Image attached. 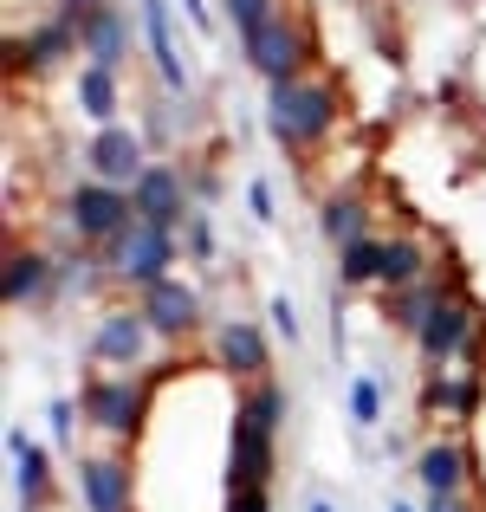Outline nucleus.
I'll return each instance as SVG.
<instances>
[{
  "label": "nucleus",
  "instance_id": "f257e3e1",
  "mask_svg": "<svg viewBox=\"0 0 486 512\" xmlns=\"http://www.w3.org/2000/svg\"><path fill=\"white\" fill-rule=\"evenodd\" d=\"M266 130L286 156H312L337 130V91L324 78H292V85H266Z\"/></svg>",
  "mask_w": 486,
  "mask_h": 512
},
{
  "label": "nucleus",
  "instance_id": "f03ea898",
  "mask_svg": "<svg viewBox=\"0 0 486 512\" xmlns=\"http://www.w3.org/2000/svg\"><path fill=\"white\" fill-rule=\"evenodd\" d=\"M175 260H182V234H175V227H156V221H130L124 234L104 247L111 286H137V292L162 286V279L175 273Z\"/></svg>",
  "mask_w": 486,
  "mask_h": 512
},
{
  "label": "nucleus",
  "instance_id": "7ed1b4c3",
  "mask_svg": "<svg viewBox=\"0 0 486 512\" xmlns=\"http://www.w3.org/2000/svg\"><path fill=\"white\" fill-rule=\"evenodd\" d=\"M273 441H279V428L247 396H234V422H227V493H273V467H279Z\"/></svg>",
  "mask_w": 486,
  "mask_h": 512
},
{
  "label": "nucleus",
  "instance_id": "20e7f679",
  "mask_svg": "<svg viewBox=\"0 0 486 512\" xmlns=\"http://www.w3.org/2000/svg\"><path fill=\"white\" fill-rule=\"evenodd\" d=\"M78 415H85L98 435L111 441H137L143 415H150V376H111L98 370L85 389H78Z\"/></svg>",
  "mask_w": 486,
  "mask_h": 512
},
{
  "label": "nucleus",
  "instance_id": "39448f33",
  "mask_svg": "<svg viewBox=\"0 0 486 512\" xmlns=\"http://www.w3.org/2000/svg\"><path fill=\"white\" fill-rule=\"evenodd\" d=\"M415 350H422L428 370H454V363H467V370H480V312L467 292H448V299L428 312V325L415 331Z\"/></svg>",
  "mask_w": 486,
  "mask_h": 512
},
{
  "label": "nucleus",
  "instance_id": "423d86ee",
  "mask_svg": "<svg viewBox=\"0 0 486 512\" xmlns=\"http://www.w3.org/2000/svg\"><path fill=\"white\" fill-rule=\"evenodd\" d=\"M240 59H247L266 85H292V78H305V65H312V26H305L299 13L279 7L260 33L240 39Z\"/></svg>",
  "mask_w": 486,
  "mask_h": 512
},
{
  "label": "nucleus",
  "instance_id": "0eeeda50",
  "mask_svg": "<svg viewBox=\"0 0 486 512\" xmlns=\"http://www.w3.org/2000/svg\"><path fill=\"white\" fill-rule=\"evenodd\" d=\"M130 221H137L130 188H111V182H72V188H65V227H72L78 247L104 253Z\"/></svg>",
  "mask_w": 486,
  "mask_h": 512
},
{
  "label": "nucleus",
  "instance_id": "6e6552de",
  "mask_svg": "<svg viewBox=\"0 0 486 512\" xmlns=\"http://www.w3.org/2000/svg\"><path fill=\"white\" fill-rule=\"evenodd\" d=\"M150 350H156L150 318H143L137 305H117V312H104V318H98V331H91L85 357H91V370H111V376H143Z\"/></svg>",
  "mask_w": 486,
  "mask_h": 512
},
{
  "label": "nucleus",
  "instance_id": "1a4fd4ad",
  "mask_svg": "<svg viewBox=\"0 0 486 512\" xmlns=\"http://www.w3.org/2000/svg\"><path fill=\"white\" fill-rule=\"evenodd\" d=\"M85 169L91 182H111V188H137V175L150 169V137L130 124H104L85 137Z\"/></svg>",
  "mask_w": 486,
  "mask_h": 512
},
{
  "label": "nucleus",
  "instance_id": "9d476101",
  "mask_svg": "<svg viewBox=\"0 0 486 512\" xmlns=\"http://www.w3.org/2000/svg\"><path fill=\"white\" fill-rule=\"evenodd\" d=\"M137 312L150 318V331H156V344H188L201 331V286H188L182 273H169L162 286H150V292H137Z\"/></svg>",
  "mask_w": 486,
  "mask_h": 512
},
{
  "label": "nucleus",
  "instance_id": "9b49d317",
  "mask_svg": "<svg viewBox=\"0 0 486 512\" xmlns=\"http://www.w3.org/2000/svg\"><path fill=\"white\" fill-rule=\"evenodd\" d=\"M130 201H137V221L175 227V234H182L188 214H195V195H188V169L182 163H150L137 175V188H130Z\"/></svg>",
  "mask_w": 486,
  "mask_h": 512
},
{
  "label": "nucleus",
  "instance_id": "f8f14e48",
  "mask_svg": "<svg viewBox=\"0 0 486 512\" xmlns=\"http://www.w3.org/2000/svg\"><path fill=\"white\" fill-rule=\"evenodd\" d=\"M78 506L85 512H137V474L124 454H78Z\"/></svg>",
  "mask_w": 486,
  "mask_h": 512
},
{
  "label": "nucleus",
  "instance_id": "ddd939ff",
  "mask_svg": "<svg viewBox=\"0 0 486 512\" xmlns=\"http://www.w3.org/2000/svg\"><path fill=\"white\" fill-rule=\"evenodd\" d=\"M214 370L234 376V383H266V370H273V344H266V331L247 325V318H227V325L214 331Z\"/></svg>",
  "mask_w": 486,
  "mask_h": 512
},
{
  "label": "nucleus",
  "instance_id": "4468645a",
  "mask_svg": "<svg viewBox=\"0 0 486 512\" xmlns=\"http://www.w3.org/2000/svg\"><path fill=\"white\" fill-rule=\"evenodd\" d=\"M137 26H143V46H150V65L162 78L169 98H188V65H182V46H175V20H169V0H137Z\"/></svg>",
  "mask_w": 486,
  "mask_h": 512
},
{
  "label": "nucleus",
  "instance_id": "2eb2a0df",
  "mask_svg": "<svg viewBox=\"0 0 486 512\" xmlns=\"http://www.w3.org/2000/svg\"><path fill=\"white\" fill-rule=\"evenodd\" d=\"M0 299L20 312V305H46L59 299V260L39 247H13L7 253V273H0Z\"/></svg>",
  "mask_w": 486,
  "mask_h": 512
},
{
  "label": "nucleus",
  "instance_id": "dca6fc26",
  "mask_svg": "<svg viewBox=\"0 0 486 512\" xmlns=\"http://www.w3.org/2000/svg\"><path fill=\"white\" fill-rule=\"evenodd\" d=\"M78 46H85V65H104V72H124L130 59V13L124 7H91L78 13Z\"/></svg>",
  "mask_w": 486,
  "mask_h": 512
},
{
  "label": "nucleus",
  "instance_id": "f3484780",
  "mask_svg": "<svg viewBox=\"0 0 486 512\" xmlns=\"http://www.w3.org/2000/svg\"><path fill=\"white\" fill-rule=\"evenodd\" d=\"M7 461H13V500L20 512H46L52 500V454L26 428H7Z\"/></svg>",
  "mask_w": 486,
  "mask_h": 512
},
{
  "label": "nucleus",
  "instance_id": "a211bd4d",
  "mask_svg": "<svg viewBox=\"0 0 486 512\" xmlns=\"http://www.w3.org/2000/svg\"><path fill=\"white\" fill-rule=\"evenodd\" d=\"M480 409H486V376L480 370H428L422 415H454V422H474Z\"/></svg>",
  "mask_w": 486,
  "mask_h": 512
},
{
  "label": "nucleus",
  "instance_id": "6ab92c4d",
  "mask_svg": "<svg viewBox=\"0 0 486 512\" xmlns=\"http://www.w3.org/2000/svg\"><path fill=\"white\" fill-rule=\"evenodd\" d=\"M72 52H85V46H78V20H72V13H52V20H39L33 33L13 46V65H26V72L39 78V72H52V65H65Z\"/></svg>",
  "mask_w": 486,
  "mask_h": 512
},
{
  "label": "nucleus",
  "instance_id": "aec40b11",
  "mask_svg": "<svg viewBox=\"0 0 486 512\" xmlns=\"http://www.w3.org/2000/svg\"><path fill=\"white\" fill-rule=\"evenodd\" d=\"M467 474H474L467 441H428V448L415 454V480H422L428 500H435V493H467Z\"/></svg>",
  "mask_w": 486,
  "mask_h": 512
},
{
  "label": "nucleus",
  "instance_id": "412c9836",
  "mask_svg": "<svg viewBox=\"0 0 486 512\" xmlns=\"http://www.w3.org/2000/svg\"><path fill=\"white\" fill-rule=\"evenodd\" d=\"M318 234L331 240L337 253H344L350 240H363V234H370V201H363L357 188H331V195L318 201Z\"/></svg>",
  "mask_w": 486,
  "mask_h": 512
},
{
  "label": "nucleus",
  "instance_id": "4be33fe9",
  "mask_svg": "<svg viewBox=\"0 0 486 512\" xmlns=\"http://www.w3.org/2000/svg\"><path fill=\"white\" fill-rule=\"evenodd\" d=\"M448 292H454L448 279H435V273H428V279H415V286L389 292V305H383V312H389V325H396V331H409V338H415V331L428 325V312H435V305L448 299Z\"/></svg>",
  "mask_w": 486,
  "mask_h": 512
},
{
  "label": "nucleus",
  "instance_id": "5701e85b",
  "mask_svg": "<svg viewBox=\"0 0 486 512\" xmlns=\"http://www.w3.org/2000/svg\"><path fill=\"white\" fill-rule=\"evenodd\" d=\"M117 104H124L117 72H104V65H78V111L104 130V124H117Z\"/></svg>",
  "mask_w": 486,
  "mask_h": 512
},
{
  "label": "nucleus",
  "instance_id": "b1692460",
  "mask_svg": "<svg viewBox=\"0 0 486 512\" xmlns=\"http://www.w3.org/2000/svg\"><path fill=\"white\" fill-rule=\"evenodd\" d=\"M415 279H428V247L415 234H389L383 240V292H402Z\"/></svg>",
  "mask_w": 486,
  "mask_h": 512
},
{
  "label": "nucleus",
  "instance_id": "393cba45",
  "mask_svg": "<svg viewBox=\"0 0 486 512\" xmlns=\"http://www.w3.org/2000/svg\"><path fill=\"white\" fill-rule=\"evenodd\" d=\"M337 286H383V234H363L337 253Z\"/></svg>",
  "mask_w": 486,
  "mask_h": 512
},
{
  "label": "nucleus",
  "instance_id": "a878e982",
  "mask_svg": "<svg viewBox=\"0 0 486 512\" xmlns=\"http://www.w3.org/2000/svg\"><path fill=\"white\" fill-rule=\"evenodd\" d=\"M182 260H195V266H214L221 260V247H214V221L208 214H188V227H182Z\"/></svg>",
  "mask_w": 486,
  "mask_h": 512
},
{
  "label": "nucleus",
  "instance_id": "bb28decb",
  "mask_svg": "<svg viewBox=\"0 0 486 512\" xmlns=\"http://www.w3.org/2000/svg\"><path fill=\"white\" fill-rule=\"evenodd\" d=\"M273 13H279V0H221V20L234 26L240 39H247V33H260V26L273 20Z\"/></svg>",
  "mask_w": 486,
  "mask_h": 512
},
{
  "label": "nucleus",
  "instance_id": "cd10ccee",
  "mask_svg": "<svg viewBox=\"0 0 486 512\" xmlns=\"http://www.w3.org/2000/svg\"><path fill=\"white\" fill-rule=\"evenodd\" d=\"M350 422L357 428L383 422V383H376V376H357V383H350Z\"/></svg>",
  "mask_w": 486,
  "mask_h": 512
},
{
  "label": "nucleus",
  "instance_id": "c85d7f7f",
  "mask_svg": "<svg viewBox=\"0 0 486 512\" xmlns=\"http://www.w3.org/2000/svg\"><path fill=\"white\" fill-rule=\"evenodd\" d=\"M46 428H52V441H59V448H72V435H78V409L65 396H52L46 402Z\"/></svg>",
  "mask_w": 486,
  "mask_h": 512
},
{
  "label": "nucleus",
  "instance_id": "c756f323",
  "mask_svg": "<svg viewBox=\"0 0 486 512\" xmlns=\"http://www.w3.org/2000/svg\"><path fill=\"white\" fill-rule=\"evenodd\" d=\"M266 325H273V338L299 344V312H292V299L279 292V299H266Z\"/></svg>",
  "mask_w": 486,
  "mask_h": 512
},
{
  "label": "nucleus",
  "instance_id": "7c9ffc66",
  "mask_svg": "<svg viewBox=\"0 0 486 512\" xmlns=\"http://www.w3.org/2000/svg\"><path fill=\"white\" fill-rule=\"evenodd\" d=\"M188 195H195V208L221 201V175H214V169H188Z\"/></svg>",
  "mask_w": 486,
  "mask_h": 512
},
{
  "label": "nucleus",
  "instance_id": "2f4dec72",
  "mask_svg": "<svg viewBox=\"0 0 486 512\" xmlns=\"http://www.w3.org/2000/svg\"><path fill=\"white\" fill-rule=\"evenodd\" d=\"M247 208H253V221H273V214H279L273 182H260V175H253V182H247Z\"/></svg>",
  "mask_w": 486,
  "mask_h": 512
},
{
  "label": "nucleus",
  "instance_id": "473e14b6",
  "mask_svg": "<svg viewBox=\"0 0 486 512\" xmlns=\"http://www.w3.org/2000/svg\"><path fill=\"white\" fill-rule=\"evenodd\" d=\"M182 13H188V26H195V33H214V13H208V0H182Z\"/></svg>",
  "mask_w": 486,
  "mask_h": 512
},
{
  "label": "nucleus",
  "instance_id": "72a5a7b5",
  "mask_svg": "<svg viewBox=\"0 0 486 512\" xmlns=\"http://www.w3.org/2000/svg\"><path fill=\"white\" fill-rule=\"evenodd\" d=\"M422 512H467V493H435Z\"/></svg>",
  "mask_w": 486,
  "mask_h": 512
},
{
  "label": "nucleus",
  "instance_id": "f704fd0d",
  "mask_svg": "<svg viewBox=\"0 0 486 512\" xmlns=\"http://www.w3.org/2000/svg\"><path fill=\"white\" fill-rule=\"evenodd\" d=\"M91 7H104V0H59V13H72V20H78V13H91Z\"/></svg>",
  "mask_w": 486,
  "mask_h": 512
},
{
  "label": "nucleus",
  "instance_id": "c9c22d12",
  "mask_svg": "<svg viewBox=\"0 0 486 512\" xmlns=\"http://www.w3.org/2000/svg\"><path fill=\"white\" fill-rule=\"evenodd\" d=\"M305 512H337V506H331V500H312V506H305Z\"/></svg>",
  "mask_w": 486,
  "mask_h": 512
},
{
  "label": "nucleus",
  "instance_id": "e433bc0d",
  "mask_svg": "<svg viewBox=\"0 0 486 512\" xmlns=\"http://www.w3.org/2000/svg\"><path fill=\"white\" fill-rule=\"evenodd\" d=\"M389 512H415V506H409V500H396V506H389Z\"/></svg>",
  "mask_w": 486,
  "mask_h": 512
}]
</instances>
